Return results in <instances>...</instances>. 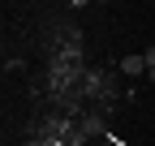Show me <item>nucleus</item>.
<instances>
[{"label": "nucleus", "instance_id": "f257e3e1", "mask_svg": "<svg viewBox=\"0 0 155 146\" xmlns=\"http://www.w3.org/2000/svg\"><path fill=\"white\" fill-rule=\"evenodd\" d=\"M121 73H125V78H142V73H147V56H125L121 60Z\"/></svg>", "mask_w": 155, "mask_h": 146}, {"label": "nucleus", "instance_id": "f03ea898", "mask_svg": "<svg viewBox=\"0 0 155 146\" xmlns=\"http://www.w3.org/2000/svg\"><path fill=\"white\" fill-rule=\"evenodd\" d=\"M99 133H104V120H99V116H86V120H82V138L91 142V138H99Z\"/></svg>", "mask_w": 155, "mask_h": 146}, {"label": "nucleus", "instance_id": "7ed1b4c3", "mask_svg": "<svg viewBox=\"0 0 155 146\" xmlns=\"http://www.w3.org/2000/svg\"><path fill=\"white\" fill-rule=\"evenodd\" d=\"M86 86H91V90H99V86H104V73H99V69H91V73H86Z\"/></svg>", "mask_w": 155, "mask_h": 146}, {"label": "nucleus", "instance_id": "20e7f679", "mask_svg": "<svg viewBox=\"0 0 155 146\" xmlns=\"http://www.w3.org/2000/svg\"><path fill=\"white\" fill-rule=\"evenodd\" d=\"M142 56H147V69H155V47H147Z\"/></svg>", "mask_w": 155, "mask_h": 146}]
</instances>
